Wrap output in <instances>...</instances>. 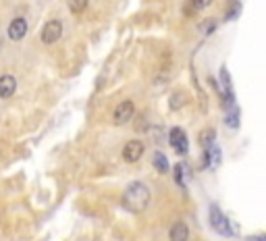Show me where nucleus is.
I'll return each instance as SVG.
<instances>
[{
  "instance_id": "obj_1",
  "label": "nucleus",
  "mask_w": 266,
  "mask_h": 241,
  "mask_svg": "<svg viewBox=\"0 0 266 241\" xmlns=\"http://www.w3.org/2000/svg\"><path fill=\"white\" fill-rule=\"evenodd\" d=\"M150 204V189L142 181H133L127 185L125 194H123V206L131 212H142Z\"/></svg>"
},
{
  "instance_id": "obj_2",
  "label": "nucleus",
  "mask_w": 266,
  "mask_h": 241,
  "mask_svg": "<svg viewBox=\"0 0 266 241\" xmlns=\"http://www.w3.org/2000/svg\"><path fill=\"white\" fill-rule=\"evenodd\" d=\"M208 219H210V227H212V229H214L218 235H223V237H233L231 223H229V219L223 214V210H220L216 204H212V206H210Z\"/></svg>"
},
{
  "instance_id": "obj_3",
  "label": "nucleus",
  "mask_w": 266,
  "mask_h": 241,
  "mask_svg": "<svg viewBox=\"0 0 266 241\" xmlns=\"http://www.w3.org/2000/svg\"><path fill=\"white\" fill-rule=\"evenodd\" d=\"M169 143H171V148L175 150V152L181 154V156H185L187 150H189L187 135H185V131H183L181 127H173V129L169 131Z\"/></svg>"
},
{
  "instance_id": "obj_4",
  "label": "nucleus",
  "mask_w": 266,
  "mask_h": 241,
  "mask_svg": "<svg viewBox=\"0 0 266 241\" xmlns=\"http://www.w3.org/2000/svg\"><path fill=\"white\" fill-rule=\"evenodd\" d=\"M42 42L44 44H56L60 38H62V23L58 19H52L48 21L44 27H42Z\"/></svg>"
},
{
  "instance_id": "obj_5",
  "label": "nucleus",
  "mask_w": 266,
  "mask_h": 241,
  "mask_svg": "<svg viewBox=\"0 0 266 241\" xmlns=\"http://www.w3.org/2000/svg\"><path fill=\"white\" fill-rule=\"evenodd\" d=\"M144 143L140 139H131L123 146V158L125 162H138L142 156H144Z\"/></svg>"
},
{
  "instance_id": "obj_6",
  "label": "nucleus",
  "mask_w": 266,
  "mask_h": 241,
  "mask_svg": "<svg viewBox=\"0 0 266 241\" xmlns=\"http://www.w3.org/2000/svg\"><path fill=\"white\" fill-rule=\"evenodd\" d=\"M133 112H136V104H133L131 100H125V102H121L117 106L113 118H115L117 125H125V123H129V120L133 118Z\"/></svg>"
},
{
  "instance_id": "obj_7",
  "label": "nucleus",
  "mask_w": 266,
  "mask_h": 241,
  "mask_svg": "<svg viewBox=\"0 0 266 241\" xmlns=\"http://www.w3.org/2000/svg\"><path fill=\"white\" fill-rule=\"evenodd\" d=\"M25 34H27V21H25L23 17L13 19L11 25H9V38H11L13 42H19V40L25 38Z\"/></svg>"
},
{
  "instance_id": "obj_8",
  "label": "nucleus",
  "mask_w": 266,
  "mask_h": 241,
  "mask_svg": "<svg viewBox=\"0 0 266 241\" xmlns=\"http://www.w3.org/2000/svg\"><path fill=\"white\" fill-rule=\"evenodd\" d=\"M17 92V79L13 75H3L0 77V98L7 100Z\"/></svg>"
},
{
  "instance_id": "obj_9",
  "label": "nucleus",
  "mask_w": 266,
  "mask_h": 241,
  "mask_svg": "<svg viewBox=\"0 0 266 241\" xmlns=\"http://www.w3.org/2000/svg\"><path fill=\"white\" fill-rule=\"evenodd\" d=\"M169 239L171 241H187L189 239V227L185 225V223H175L173 227H171V231H169Z\"/></svg>"
},
{
  "instance_id": "obj_10",
  "label": "nucleus",
  "mask_w": 266,
  "mask_h": 241,
  "mask_svg": "<svg viewBox=\"0 0 266 241\" xmlns=\"http://www.w3.org/2000/svg\"><path fill=\"white\" fill-rule=\"evenodd\" d=\"M152 164H154V168H156L158 173H162V175H166V173L171 171V164H169V160H166V154H162V152H154Z\"/></svg>"
},
{
  "instance_id": "obj_11",
  "label": "nucleus",
  "mask_w": 266,
  "mask_h": 241,
  "mask_svg": "<svg viewBox=\"0 0 266 241\" xmlns=\"http://www.w3.org/2000/svg\"><path fill=\"white\" fill-rule=\"evenodd\" d=\"M214 137H216V131L212 127H208V129H204L202 133H199V143H202L204 150H208V148L214 146Z\"/></svg>"
},
{
  "instance_id": "obj_12",
  "label": "nucleus",
  "mask_w": 266,
  "mask_h": 241,
  "mask_svg": "<svg viewBox=\"0 0 266 241\" xmlns=\"http://www.w3.org/2000/svg\"><path fill=\"white\" fill-rule=\"evenodd\" d=\"M225 125L231 127V129H237L239 127V110H237V106L225 114Z\"/></svg>"
},
{
  "instance_id": "obj_13",
  "label": "nucleus",
  "mask_w": 266,
  "mask_h": 241,
  "mask_svg": "<svg viewBox=\"0 0 266 241\" xmlns=\"http://www.w3.org/2000/svg\"><path fill=\"white\" fill-rule=\"evenodd\" d=\"M187 175H189L187 166H185L183 162H179V164L175 166V181H177L181 187H185V183H187Z\"/></svg>"
},
{
  "instance_id": "obj_14",
  "label": "nucleus",
  "mask_w": 266,
  "mask_h": 241,
  "mask_svg": "<svg viewBox=\"0 0 266 241\" xmlns=\"http://www.w3.org/2000/svg\"><path fill=\"white\" fill-rule=\"evenodd\" d=\"M66 5H69V11H71V13L79 15V13H83V11L87 9V0H66Z\"/></svg>"
},
{
  "instance_id": "obj_15",
  "label": "nucleus",
  "mask_w": 266,
  "mask_h": 241,
  "mask_svg": "<svg viewBox=\"0 0 266 241\" xmlns=\"http://www.w3.org/2000/svg\"><path fill=\"white\" fill-rule=\"evenodd\" d=\"M183 104H185V94L183 92H177V94L171 96V110H179Z\"/></svg>"
},
{
  "instance_id": "obj_16",
  "label": "nucleus",
  "mask_w": 266,
  "mask_h": 241,
  "mask_svg": "<svg viewBox=\"0 0 266 241\" xmlns=\"http://www.w3.org/2000/svg\"><path fill=\"white\" fill-rule=\"evenodd\" d=\"M214 3V0H191V5L195 11H202V9H208L210 5Z\"/></svg>"
},
{
  "instance_id": "obj_17",
  "label": "nucleus",
  "mask_w": 266,
  "mask_h": 241,
  "mask_svg": "<svg viewBox=\"0 0 266 241\" xmlns=\"http://www.w3.org/2000/svg\"><path fill=\"white\" fill-rule=\"evenodd\" d=\"M214 27H216V21H214V19H206V23L202 25V32H204V34H212Z\"/></svg>"
},
{
  "instance_id": "obj_18",
  "label": "nucleus",
  "mask_w": 266,
  "mask_h": 241,
  "mask_svg": "<svg viewBox=\"0 0 266 241\" xmlns=\"http://www.w3.org/2000/svg\"><path fill=\"white\" fill-rule=\"evenodd\" d=\"M254 241H266V235H256Z\"/></svg>"
}]
</instances>
